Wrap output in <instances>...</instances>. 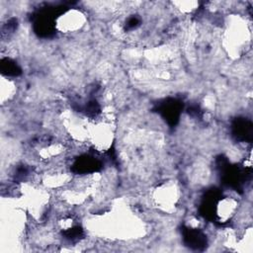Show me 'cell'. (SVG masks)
<instances>
[{"instance_id": "1", "label": "cell", "mask_w": 253, "mask_h": 253, "mask_svg": "<svg viewBox=\"0 0 253 253\" xmlns=\"http://www.w3.org/2000/svg\"><path fill=\"white\" fill-rule=\"evenodd\" d=\"M83 15L78 11H70L67 14L64 15V17L61 15L58 22V27L63 31V29L67 31L75 30L79 28L82 24Z\"/></svg>"}]
</instances>
